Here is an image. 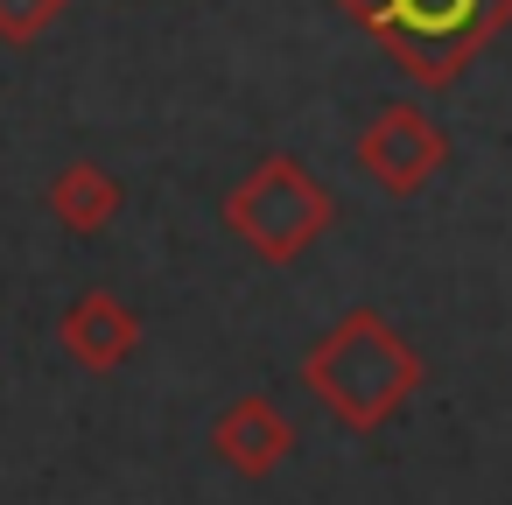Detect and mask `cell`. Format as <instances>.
<instances>
[{
  "instance_id": "6da1fadb",
  "label": "cell",
  "mask_w": 512,
  "mask_h": 505,
  "mask_svg": "<svg viewBox=\"0 0 512 505\" xmlns=\"http://www.w3.org/2000/svg\"><path fill=\"white\" fill-rule=\"evenodd\" d=\"M302 386L344 435H379L407 414V400H421L428 365L386 309H344L302 351Z\"/></svg>"
},
{
  "instance_id": "7a4b0ae2",
  "label": "cell",
  "mask_w": 512,
  "mask_h": 505,
  "mask_svg": "<svg viewBox=\"0 0 512 505\" xmlns=\"http://www.w3.org/2000/svg\"><path fill=\"white\" fill-rule=\"evenodd\" d=\"M414 92H449L512 22V0H337Z\"/></svg>"
},
{
  "instance_id": "3957f363",
  "label": "cell",
  "mask_w": 512,
  "mask_h": 505,
  "mask_svg": "<svg viewBox=\"0 0 512 505\" xmlns=\"http://www.w3.org/2000/svg\"><path fill=\"white\" fill-rule=\"evenodd\" d=\"M225 232L260 260V267H295L330 225H337V197L330 183L302 162V155H260L218 204Z\"/></svg>"
},
{
  "instance_id": "277c9868",
  "label": "cell",
  "mask_w": 512,
  "mask_h": 505,
  "mask_svg": "<svg viewBox=\"0 0 512 505\" xmlns=\"http://www.w3.org/2000/svg\"><path fill=\"white\" fill-rule=\"evenodd\" d=\"M351 155H358V169H365L386 197H421V190L449 169V134H442L435 113L393 99V106H379V113L365 120V134H358Z\"/></svg>"
},
{
  "instance_id": "5b68a950",
  "label": "cell",
  "mask_w": 512,
  "mask_h": 505,
  "mask_svg": "<svg viewBox=\"0 0 512 505\" xmlns=\"http://www.w3.org/2000/svg\"><path fill=\"white\" fill-rule=\"evenodd\" d=\"M211 456L239 477V484H267L288 456H295V421L281 414L274 393H239L218 407L211 421Z\"/></svg>"
},
{
  "instance_id": "8992f818",
  "label": "cell",
  "mask_w": 512,
  "mask_h": 505,
  "mask_svg": "<svg viewBox=\"0 0 512 505\" xmlns=\"http://www.w3.org/2000/svg\"><path fill=\"white\" fill-rule=\"evenodd\" d=\"M57 344H64V358H71L78 372L106 379V372H120V365L141 351V316H134L113 288H85V295L57 316Z\"/></svg>"
},
{
  "instance_id": "52a82bcc",
  "label": "cell",
  "mask_w": 512,
  "mask_h": 505,
  "mask_svg": "<svg viewBox=\"0 0 512 505\" xmlns=\"http://www.w3.org/2000/svg\"><path fill=\"white\" fill-rule=\"evenodd\" d=\"M43 204H50V218H57L71 239H99V232L120 218L127 190H120V176H106L99 162H64V169L50 176Z\"/></svg>"
},
{
  "instance_id": "ba28073f",
  "label": "cell",
  "mask_w": 512,
  "mask_h": 505,
  "mask_svg": "<svg viewBox=\"0 0 512 505\" xmlns=\"http://www.w3.org/2000/svg\"><path fill=\"white\" fill-rule=\"evenodd\" d=\"M71 8V0H0V43H36V36H50L57 29V15Z\"/></svg>"
}]
</instances>
